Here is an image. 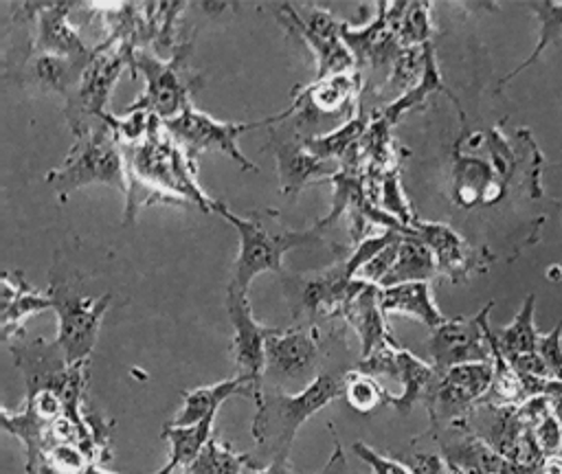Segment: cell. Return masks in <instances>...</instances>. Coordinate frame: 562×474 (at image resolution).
Wrapping results in <instances>:
<instances>
[{
    "label": "cell",
    "instance_id": "cell-1",
    "mask_svg": "<svg viewBox=\"0 0 562 474\" xmlns=\"http://www.w3.org/2000/svg\"><path fill=\"white\" fill-rule=\"evenodd\" d=\"M347 349L342 327L331 325L329 349L323 371L316 375L312 384L296 393H283L279 388H263L261 402L255 406L252 419V439L261 454H266L268 465L272 463H290V448L294 443L296 430L318 410H323L329 402L342 397L345 375L351 366L336 358Z\"/></svg>",
    "mask_w": 562,
    "mask_h": 474
},
{
    "label": "cell",
    "instance_id": "cell-2",
    "mask_svg": "<svg viewBox=\"0 0 562 474\" xmlns=\"http://www.w3.org/2000/svg\"><path fill=\"white\" fill-rule=\"evenodd\" d=\"M211 213L224 217L239 235V252L231 274V290L248 292L252 279L261 272H283V255L292 248L325 246L323 230L316 226L292 230L281 224L274 208L233 213L224 202L213 200Z\"/></svg>",
    "mask_w": 562,
    "mask_h": 474
},
{
    "label": "cell",
    "instance_id": "cell-3",
    "mask_svg": "<svg viewBox=\"0 0 562 474\" xmlns=\"http://www.w3.org/2000/svg\"><path fill=\"white\" fill-rule=\"evenodd\" d=\"M121 149L125 156L127 182H138L178 200L182 206H195L211 213L213 198L198 184L195 162L189 160L162 119L151 114L147 136L140 143Z\"/></svg>",
    "mask_w": 562,
    "mask_h": 474
},
{
    "label": "cell",
    "instance_id": "cell-4",
    "mask_svg": "<svg viewBox=\"0 0 562 474\" xmlns=\"http://www.w3.org/2000/svg\"><path fill=\"white\" fill-rule=\"evenodd\" d=\"M72 145L57 169L46 173V182L66 200L68 193L86 184H110L123 195L127 193V169L125 156L116 140V134L108 121H97L83 132L72 136Z\"/></svg>",
    "mask_w": 562,
    "mask_h": 474
},
{
    "label": "cell",
    "instance_id": "cell-5",
    "mask_svg": "<svg viewBox=\"0 0 562 474\" xmlns=\"http://www.w3.org/2000/svg\"><path fill=\"white\" fill-rule=\"evenodd\" d=\"M191 42H180L169 59H162L147 48H134L132 75L138 70L145 77V92L123 112L140 110L169 121L191 108V97L202 83V75L187 68Z\"/></svg>",
    "mask_w": 562,
    "mask_h": 474
},
{
    "label": "cell",
    "instance_id": "cell-6",
    "mask_svg": "<svg viewBox=\"0 0 562 474\" xmlns=\"http://www.w3.org/2000/svg\"><path fill=\"white\" fill-rule=\"evenodd\" d=\"M132 55L134 46L119 37H108L94 46L77 88L66 99V121L72 136L110 114V94L123 70H132Z\"/></svg>",
    "mask_w": 562,
    "mask_h": 474
},
{
    "label": "cell",
    "instance_id": "cell-7",
    "mask_svg": "<svg viewBox=\"0 0 562 474\" xmlns=\"http://www.w3.org/2000/svg\"><path fill=\"white\" fill-rule=\"evenodd\" d=\"M331 325L321 334L318 325H294L274 329L266 340L263 386L279 388L299 384L303 391L323 371L329 349Z\"/></svg>",
    "mask_w": 562,
    "mask_h": 474
},
{
    "label": "cell",
    "instance_id": "cell-8",
    "mask_svg": "<svg viewBox=\"0 0 562 474\" xmlns=\"http://www.w3.org/2000/svg\"><path fill=\"white\" fill-rule=\"evenodd\" d=\"M50 307L57 314V338L55 345L68 364H77L90 358L103 316L112 303V294L97 298L79 292L72 283L50 276L48 290Z\"/></svg>",
    "mask_w": 562,
    "mask_h": 474
},
{
    "label": "cell",
    "instance_id": "cell-9",
    "mask_svg": "<svg viewBox=\"0 0 562 474\" xmlns=\"http://www.w3.org/2000/svg\"><path fill=\"white\" fill-rule=\"evenodd\" d=\"M364 285L367 281L349 276L345 261L316 274L283 276V294L299 325H318V320L340 318Z\"/></svg>",
    "mask_w": 562,
    "mask_h": 474
},
{
    "label": "cell",
    "instance_id": "cell-10",
    "mask_svg": "<svg viewBox=\"0 0 562 474\" xmlns=\"http://www.w3.org/2000/svg\"><path fill=\"white\" fill-rule=\"evenodd\" d=\"M274 121H277L274 114L261 121H217L191 105L178 116L165 121V125L169 134L176 138V143L182 147V151L189 156V160L193 162H198V158L204 151H222L233 162H237L239 169L259 171V167L250 162L239 149V136L255 127H263V125L268 127Z\"/></svg>",
    "mask_w": 562,
    "mask_h": 474
},
{
    "label": "cell",
    "instance_id": "cell-11",
    "mask_svg": "<svg viewBox=\"0 0 562 474\" xmlns=\"http://www.w3.org/2000/svg\"><path fill=\"white\" fill-rule=\"evenodd\" d=\"M492 362H470L437 373L428 395L424 397L432 430H443L468 419L476 404L492 388Z\"/></svg>",
    "mask_w": 562,
    "mask_h": 474
},
{
    "label": "cell",
    "instance_id": "cell-12",
    "mask_svg": "<svg viewBox=\"0 0 562 474\" xmlns=\"http://www.w3.org/2000/svg\"><path fill=\"white\" fill-rule=\"evenodd\" d=\"M226 312L233 327V362L235 369L252 393L255 406L263 397V371H266V340L277 327L261 325L252 316V307L248 301V292L239 290H226Z\"/></svg>",
    "mask_w": 562,
    "mask_h": 474
},
{
    "label": "cell",
    "instance_id": "cell-13",
    "mask_svg": "<svg viewBox=\"0 0 562 474\" xmlns=\"http://www.w3.org/2000/svg\"><path fill=\"white\" fill-rule=\"evenodd\" d=\"M494 303H487L476 316L446 318L439 327L430 329L426 351L437 373L459 364L492 362V349L485 334V320Z\"/></svg>",
    "mask_w": 562,
    "mask_h": 474
},
{
    "label": "cell",
    "instance_id": "cell-14",
    "mask_svg": "<svg viewBox=\"0 0 562 474\" xmlns=\"http://www.w3.org/2000/svg\"><path fill=\"white\" fill-rule=\"evenodd\" d=\"M18 9L22 18L18 22L29 20L33 26V37L29 50L66 55V57H88L94 46H88L79 31L70 22V13L75 4L70 2H24L11 4Z\"/></svg>",
    "mask_w": 562,
    "mask_h": 474
},
{
    "label": "cell",
    "instance_id": "cell-15",
    "mask_svg": "<svg viewBox=\"0 0 562 474\" xmlns=\"http://www.w3.org/2000/svg\"><path fill=\"white\" fill-rule=\"evenodd\" d=\"M268 132H270L268 145L263 149L274 151L277 169H279V187L288 198L296 195L316 176H325L331 171L327 160H321L307 149L305 145L307 136L299 134L294 123L290 129H285L281 116L277 114V123H270Z\"/></svg>",
    "mask_w": 562,
    "mask_h": 474
},
{
    "label": "cell",
    "instance_id": "cell-16",
    "mask_svg": "<svg viewBox=\"0 0 562 474\" xmlns=\"http://www.w3.org/2000/svg\"><path fill=\"white\" fill-rule=\"evenodd\" d=\"M406 233L422 239L435 255L439 274H446L452 283H463L483 263L476 250L448 224L415 219Z\"/></svg>",
    "mask_w": 562,
    "mask_h": 474
},
{
    "label": "cell",
    "instance_id": "cell-17",
    "mask_svg": "<svg viewBox=\"0 0 562 474\" xmlns=\"http://www.w3.org/2000/svg\"><path fill=\"white\" fill-rule=\"evenodd\" d=\"M90 57L92 55L66 57L29 50L18 68V83L33 92H57L68 99L77 88Z\"/></svg>",
    "mask_w": 562,
    "mask_h": 474
},
{
    "label": "cell",
    "instance_id": "cell-18",
    "mask_svg": "<svg viewBox=\"0 0 562 474\" xmlns=\"http://www.w3.org/2000/svg\"><path fill=\"white\" fill-rule=\"evenodd\" d=\"M50 307L48 294H42L37 287H33L20 270L4 272L2 274V294H0V329L2 340L13 342L22 338L24 329L22 323Z\"/></svg>",
    "mask_w": 562,
    "mask_h": 474
},
{
    "label": "cell",
    "instance_id": "cell-19",
    "mask_svg": "<svg viewBox=\"0 0 562 474\" xmlns=\"http://www.w3.org/2000/svg\"><path fill=\"white\" fill-rule=\"evenodd\" d=\"M340 320H345L360 338V358H367L375 349L397 342L391 336L386 316L380 307V287L367 283L360 294L345 307Z\"/></svg>",
    "mask_w": 562,
    "mask_h": 474
},
{
    "label": "cell",
    "instance_id": "cell-20",
    "mask_svg": "<svg viewBox=\"0 0 562 474\" xmlns=\"http://www.w3.org/2000/svg\"><path fill=\"white\" fill-rule=\"evenodd\" d=\"M380 307L384 316L402 314L424 323L430 329L439 327L446 320V316L435 305L430 281H411L380 287Z\"/></svg>",
    "mask_w": 562,
    "mask_h": 474
},
{
    "label": "cell",
    "instance_id": "cell-21",
    "mask_svg": "<svg viewBox=\"0 0 562 474\" xmlns=\"http://www.w3.org/2000/svg\"><path fill=\"white\" fill-rule=\"evenodd\" d=\"M217 413L206 415L204 419H200L198 424L191 426H176V424H167L160 430V437L169 441V459L167 463L154 472V474H182L191 467V463L200 456V452L204 450V445L213 439V421H215Z\"/></svg>",
    "mask_w": 562,
    "mask_h": 474
},
{
    "label": "cell",
    "instance_id": "cell-22",
    "mask_svg": "<svg viewBox=\"0 0 562 474\" xmlns=\"http://www.w3.org/2000/svg\"><path fill=\"white\" fill-rule=\"evenodd\" d=\"M496 171L490 158H481L476 154H468L454 145L452 151V202L461 208H472L481 204L483 191L492 180H496Z\"/></svg>",
    "mask_w": 562,
    "mask_h": 474
},
{
    "label": "cell",
    "instance_id": "cell-23",
    "mask_svg": "<svg viewBox=\"0 0 562 474\" xmlns=\"http://www.w3.org/2000/svg\"><path fill=\"white\" fill-rule=\"evenodd\" d=\"M180 395H182V408L178 410V415L171 421L176 426L198 424L206 415L217 413L220 406L233 395H246L252 399L248 384L239 375H233V377H226V380H220L213 384H204V386H198L191 391H180Z\"/></svg>",
    "mask_w": 562,
    "mask_h": 474
},
{
    "label": "cell",
    "instance_id": "cell-24",
    "mask_svg": "<svg viewBox=\"0 0 562 474\" xmlns=\"http://www.w3.org/2000/svg\"><path fill=\"white\" fill-rule=\"evenodd\" d=\"M435 377H437V369L430 362H424L413 351L400 347L395 380L402 384V393L400 395L389 393L386 404H391L397 413L406 415L417 402H424Z\"/></svg>",
    "mask_w": 562,
    "mask_h": 474
},
{
    "label": "cell",
    "instance_id": "cell-25",
    "mask_svg": "<svg viewBox=\"0 0 562 474\" xmlns=\"http://www.w3.org/2000/svg\"><path fill=\"white\" fill-rule=\"evenodd\" d=\"M437 274H439V270H437V261H435V255L430 252V248L415 235L406 233L400 241L395 263L389 270V274L384 276L380 287L411 283V281H430Z\"/></svg>",
    "mask_w": 562,
    "mask_h": 474
},
{
    "label": "cell",
    "instance_id": "cell-26",
    "mask_svg": "<svg viewBox=\"0 0 562 474\" xmlns=\"http://www.w3.org/2000/svg\"><path fill=\"white\" fill-rule=\"evenodd\" d=\"M386 22L404 48L424 46L435 33L428 2H386Z\"/></svg>",
    "mask_w": 562,
    "mask_h": 474
},
{
    "label": "cell",
    "instance_id": "cell-27",
    "mask_svg": "<svg viewBox=\"0 0 562 474\" xmlns=\"http://www.w3.org/2000/svg\"><path fill=\"white\" fill-rule=\"evenodd\" d=\"M533 307H536V296L529 294L520 312L516 314V318L496 331V342L501 351L507 356V360L538 351L540 334L533 325Z\"/></svg>",
    "mask_w": 562,
    "mask_h": 474
},
{
    "label": "cell",
    "instance_id": "cell-28",
    "mask_svg": "<svg viewBox=\"0 0 562 474\" xmlns=\"http://www.w3.org/2000/svg\"><path fill=\"white\" fill-rule=\"evenodd\" d=\"M527 9H531V11L536 13V18H538V24H540L538 42H536V46H533V53H531L522 64H518V66L514 68V72H509L507 77H503L501 86L507 83L509 79H514L516 75H520L527 66L536 64V61L542 57L544 48L551 46V44H555V42H560V37H562V4L542 0V2H527Z\"/></svg>",
    "mask_w": 562,
    "mask_h": 474
},
{
    "label": "cell",
    "instance_id": "cell-29",
    "mask_svg": "<svg viewBox=\"0 0 562 474\" xmlns=\"http://www.w3.org/2000/svg\"><path fill=\"white\" fill-rule=\"evenodd\" d=\"M257 461L233 452L224 441L211 439L187 472L191 474H246Z\"/></svg>",
    "mask_w": 562,
    "mask_h": 474
},
{
    "label": "cell",
    "instance_id": "cell-30",
    "mask_svg": "<svg viewBox=\"0 0 562 474\" xmlns=\"http://www.w3.org/2000/svg\"><path fill=\"white\" fill-rule=\"evenodd\" d=\"M342 397L347 399V404L358 410V413H369L380 404H386L389 399V391L369 373L358 371L356 366H351L345 375V388H342Z\"/></svg>",
    "mask_w": 562,
    "mask_h": 474
},
{
    "label": "cell",
    "instance_id": "cell-31",
    "mask_svg": "<svg viewBox=\"0 0 562 474\" xmlns=\"http://www.w3.org/2000/svg\"><path fill=\"white\" fill-rule=\"evenodd\" d=\"M380 206L384 213L400 219L404 226H411L417 219L402 191L397 165H391L380 173Z\"/></svg>",
    "mask_w": 562,
    "mask_h": 474
},
{
    "label": "cell",
    "instance_id": "cell-32",
    "mask_svg": "<svg viewBox=\"0 0 562 474\" xmlns=\"http://www.w3.org/2000/svg\"><path fill=\"white\" fill-rule=\"evenodd\" d=\"M485 149L490 151V162L498 178L509 182L516 171V156L509 147V140L501 132V127H492L485 132Z\"/></svg>",
    "mask_w": 562,
    "mask_h": 474
},
{
    "label": "cell",
    "instance_id": "cell-33",
    "mask_svg": "<svg viewBox=\"0 0 562 474\" xmlns=\"http://www.w3.org/2000/svg\"><path fill=\"white\" fill-rule=\"evenodd\" d=\"M406 235V233H404ZM402 235V237H404ZM402 237L397 239V241H393V244H389L386 248H382L371 261H367L360 270H358V274H356V279H362V281H367V283H371V285H382V281H384V276L389 274V270L393 268V263H395V257H397V250H400V241H402Z\"/></svg>",
    "mask_w": 562,
    "mask_h": 474
},
{
    "label": "cell",
    "instance_id": "cell-34",
    "mask_svg": "<svg viewBox=\"0 0 562 474\" xmlns=\"http://www.w3.org/2000/svg\"><path fill=\"white\" fill-rule=\"evenodd\" d=\"M538 353L549 371V377L562 382V325L551 329L547 336L540 334Z\"/></svg>",
    "mask_w": 562,
    "mask_h": 474
},
{
    "label": "cell",
    "instance_id": "cell-35",
    "mask_svg": "<svg viewBox=\"0 0 562 474\" xmlns=\"http://www.w3.org/2000/svg\"><path fill=\"white\" fill-rule=\"evenodd\" d=\"M531 430L542 454H558V450L562 448V421L555 410L538 421Z\"/></svg>",
    "mask_w": 562,
    "mask_h": 474
},
{
    "label": "cell",
    "instance_id": "cell-36",
    "mask_svg": "<svg viewBox=\"0 0 562 474\" xmlns=\"http://www.w3.org/2000/svg\"><path fill=\"white\" fill-rule=\"evenodd\" d=\"M351 450L356 456H360L364 463H369L371 474H411V470L402 461H397L395 456H382L362 441H356L351 445Z\"/></svg>",
    "mask_w": 562,
    "mask_h": 474
},
{
    "label": "cell",
    "instance_id": "cell-37",
    "mask_svg": "<svg viewBox=\"0 0 562 474\" xmlns=\"http://www.w3.org/2000/svg\"><path fill=\"white\" fill-rule=\"evenodd\" d=\"M397 461H402L411 474H448V463L439 454L430 452H413V454H397Z\"/></svg>",
    "mask_w": 562,
    "mask_h": 474
},
{
    "label": "cell",
    "instance_id": "cell-38",
    "mask_svg": "<svg viewBox=\"0 0 562 474\" xmlns=\"http://www.w3.org/2000/svg\"><path fill=\"white\" fill-rule=\"evenodd\" d=\"M540 474H562V456L560 454H547V459L538 465Z\"/></svg>",
    "mask_w": 562,
    "mask_h": 474
},
{
    "label": "cell",
    "instance_id": "cell-39",
    "mask_svg": "<svg viewBox=\"0 0 562 474\" xmlns=\"http://www.w3.org/2000/svg\"><path fill=\"white\" fill-rule=\"evenodd\" d=\"M547 276H549L551 281H560V279H562V268H560V266L549 268V270H547Z\"/></svg>",
    "mask_w": 562,
    "mask_h": 474
},
{
    "label": "cell",
    "instance_id": "cell-40",
    "mask_svg": "<svg viewBox=\"0 0 562 474\" xmlns=\"http://www.w3.org/2000/svg\"><path fill=\"white\" fill-rule=\"evenodd\" d=\"M448 474H472V472H463V470H454V467H448Z\"/></svg>",
    "mask_w": 562,
    "mask_h": 474
},
{
    "label": "cell",
    "instance_id": "cell-41",
    "mask_svg": "<svg viewBox=\"0 0 562 474\" xmlns=\"http://www.w3.org/2000/svg\"><path fill=\"white\" fill-rule=\"evenodd\" d=\"M182 474H191V472H182Z\"/></svg>",
    "mask_w": 562,
    "mask_h": 474
}]
</instances>
